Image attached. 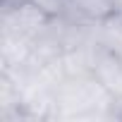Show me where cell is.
<instances>
[{
    "mask_svg": "<svg viewBox=\"0 0 122 122\" xmlns=\"http://www.w3.org/2000/svg\"><path fill=\"white\" fill-rule=\"evenodd\" d=\"M117 117V98L89 72L65 77L55 91V120Z\"/></svg>",
    "mask_w": 122,
    "mask_h": 122,
    "instance_id": "6da1fadb",
    "label": "cell"
},
{
    "mask_svg": "<svg viewBox=\"0 0 122 122\" xmlns=\"http://www.w3.org/2000/svg\"><path fill=\"white\" fill-rule=\"evenodd\" d=\"M53 22L55 17H50L34 0L0 7V34H12L26 41H38L53 26Z\"/></svg>",
    "mask_w": 122,
    "mask_h": 122,
    "instance_id": "7a4b0ae2",
    "label": "cell"
},
{
    "mask_svg": "<svg viewBox=\"0 0 122 122\" xmlns=\"http://www.w3.org/2000/svg\"><path fill=\"white\" fill-rule=\"evenodd\" d=\"M117 12L115 0H70V15L86 22H103Z\"/></svg>",
    "mask_w": 122,
    "mask_h": 122,
    "instance_id": "277c9868",
    "label": "cell"
},
{
    "mask_svg": "<svg viewBox=\"0 0 122 122\" xmlns=\"http://www.w3.org/2000/svg\"><path fill=\"white\" fill-rule=\"evenodd\" d=\"M38 7H43L50 17L60 19V17H67L70 15V0H34Z\"/></svg>",
    "mask_w": 122,
    "mask_h": 122,
    "instance_id": "5b68a950",
    "label": "cell"
},
{
    "mask_svg": "<svg viewBox=\"0 0 122 122\" xmlns=\"http://www.w3.org/2000/svg\"><path fill=\"white\" fill-rule=\"evenodd\" d=\"M17 3H26V0H3V5H17Z\"/></svg>",
    "mask_w": 122,
    "mask_h": 122,
    "instance_id": "8992f818",
    "label": "cell"
},
{
    "mask_svg": "<svg viewBox=\"0 0 122 122\" xmlns=\"http://www.w3.org/2000/svg\"><path fill=\"white\" fill-rule=\"evenodd\" d=\"M91 74L122 103V55L96 38L91 43Z\"/></svg>",
    "mask_w": 122,
    "mask_h": 122,
    "instance_id": "3957f363",
    "label": "cell"
}]
</instances>
